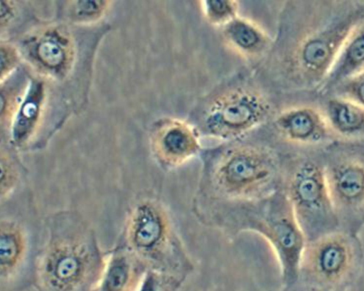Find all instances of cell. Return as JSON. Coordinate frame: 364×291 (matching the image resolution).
<instances>
[{
    "mask_svg": "<svg viewBox=\"0 0 364 291\" xmlns=\"http://www.w3.org/2000/svg\"><path fill=\"white\" fill-rule=\"evenodd\" d=\"M201 159L193 199L197 217L218 206L260 199L281 187L282 162L267 147L224 145L204 152Z\"/></svg>",
    "mask_w": 364,
    "mask_h": 291,
    "instance_id": "obj_1",
    "label": "cell"
},
{
    "mask_svg": "<svg viewBox=\"0 0 364 291\" xmlns=\"http://www.w3.org/2000/svg\"><path fill=\"white\" fill-rule=\"evenodd\" d=\"M199 219L232 235L257 234L276 255L284 290L297 282L307 240L281 188L260 199L215 207Z\"/></svg>",
    "mask_w": 364,
    "mask_h": 291,
    "instance_id": "obj_2",
    "label": "cell"
},
{
    "mask_svg": "<svg viewBox=\"0 0 364 291\" xmlns=\"http://www.w3.org/2000/svg\"><path fill=\"white\" fill-rule=\"evenodd\" d=\"M105 259L84 222L75 216L58 215L36 260V287L38 291H95Z\"/></svg>",
    "mask_w": 364,
    "mask_h": 291,
    "instance_id": "obj_3",
    "label": "cell"
},
{
    "mask_svg": "<svg viewBox=\"0 0 364 291\" xmlns=\"http://www.w3.org/2000/svg\"><path fill=\"white\" fill-rule=\"evenodd\" d=\"M287 58L291 75L309 86L326 79L343 43L364 20V4L314 1Z\"/></svg>",
    "mask_w": 364,
    "mask_h": 291,
    "instance_id": "obj_4",
    "label": "cell"
},
{
    "mask_svg": "<svg viewBox=\"0 0 364 291\" xmlns=\"http://www.w3.org/2000/svg\"><path fill=\"white\" fill-rule=\"evenodd\" d=\"M125 239V245L147 270L186 279L194 270L169 210L156 197L143 198L134 206L127 218Z\"/></svg>",
    "mask_w": 364,
    "mask_h": 291,
    "instance_id": "obj_5",
    "label": "cell"
},
{
    "mask_svg": "<svg viewBox=\"0 0 364 291\" xmlns=\"http://www.w3.org/2000/svg\"><path fill=\"white\" fill-rule=\"evenodd\" d=\"M307 242L334 231L336 210L328 189L325 169L309 160L282 166L281 187Z\"/></svg>",
    "mask_w": 364,
    "mask_h": 291,
    "instance_id": "obj_6",
    "label": "cell"
},
{
    "mask_svg": "<svg viewBox=\"0 0 364 291\" xmlns=\"http://www.w3.org/2000/svg\"><path fill=\"white\" fill-rule=\"evenodd\" d=\"M270 105L259 92L237 88L216 97L203 109L198 132L224 140L240 137L267 117Z\"/></svg>",
    "mask_w": 364,
    "mask_h": 291,
    "instance_id": "obj_7",
    "label": "cell"
},
{
    "mask_svg": "<svg viewBox=\"0 0 364 291\" xmlns=\"http://www.w3.org/2000/svg\"><path fill=\"white\" fill-rule=\"evenodd\" d=\"M354 258L355 249L349 238L333 231L307 242L301 273L304 271L323 287H331L346 278Z\"/></svg>",
    "mask_w": 364,
    "mask_h": 291,
    "instance_id": "obj_8",
    "label": "cell"
},
{
    "mask_svg": "<svg viewBox=\"0 0 364 291\" xmlns=\"http://www.w3.org/2000/svg\"><path fill=\"white\" fill-rule=\"evenodd\" d=\"M199 132L179 120H169L154 144L157 162L166 170L176 169L200 152Z\"/></svg>",
    "mask_w": 364,
    "mask_h": 291,
    "instance_id": "obj_9",
    "label": "cell"
},
{
    "mask_svg": "<svg viewBox=\"0 0 364 291\" xmlns=\"http://www.w3.org/2000/svg\"><path fill=\"white\" fill-rule=\"evenodd\" d=\"M143 262L126 245L105 255L95 291H136L146 272Z\"/></svg>",
    "mask_w": 364,
    "mask_h": 291,
    "instance_id": "obj_10",
    "label": "cell"
},
{
    "mask_svg": "<svg viewBox=\"0 0 364 291\" xmlns=\"http://www.w3.org/2000/svg\"><path fill=\"white\" fill-rule=\"evenodd\" d=\"M326 184L336 210L364 205V164L346 160L325 169Z\"/></svg>",
    "mask_w": 364,
    "mask_h": 291,
    "instance_id": "obj_11",
    "label": "cell"
},
{
    "mask_svg": "<svg viewBox=\"0 0 364 291\" xmlns=\"http://www.w3.org/2000/svg\"><path fill=\"white\" fill-rule=\"evenodd\" d=\"M282 135L296 143H315L323 138L326 125L322 116L316 110L300 107L282 113L276 120Z\"/></svg>",
    "mask_w": 364,
    "mask_h": 291,
    "instance_id": "obj_12",
    "label": "cell"
},
{
    "mask_svg": "<svg viewBox=\"0 0 364 291\" xmlns=\"http://www.w3.org/2000/svg\"><path fill=\"white\" fill-rule=\"evenodd\" d=\"M0 233L1 287H8L23 264L27 240L21 226L12 220H1Z\"/></svg>",
    "mask_w": 364,
    "mask_h": 291,
    "instance_id": "obj_13",
    "label": "cell"
},
{
    "mask_svg": "<svg viewBox=\"0 0 364 291\" xmlns=\"http://www.w3.org/2000/svg\"><path fill=\"white\" fill-rule=\"evenodd\" d=\"M364 73V20L343 43L327 77L332 84L348 80Z\"/></svg>",
    "mask_w": 364,
    "mask_h": 291,
    "instance_id": "obj_14",
    "label": "cell"
},
{
    "mask_svg": "<svg viewBox=\"0 0 364 291\" xmlns=\"http://www.w3.org/2000/svg\"><path fill=\"white\" fill-rule=\"evenodd\" d=\"M225 26V40L234 50L243 55L257 54L267 44L262 30L246 19L235 17Z\"/></svg>",
    "mask_w": 364,
    "mask_h": 291,
    "instance_id": "obj_15",
    "label": "cell"
},
{
    "mask_svg": "<svg viewBox=\"0 0 364 291\" xmlns=\"http://www.w3.org/2000/svg\"><path fill=\"white\" fill-rule=\"evenodd\" d=\"M331 125L343 134H352L364 129V107L348 98H332L327 105Z\"/></svg>",
    "mask_w": 364,
    "mask_h": 291,
    "instance_id": "obj_16",
    "label": "cell"
},
{
    "mask_svg": "<svg viewBox=\"0 0 364 291\" xmlns=\"http://www.w3.org/2000/svg\"><path fill=\"white\" fill-rule=\"evenodd\" d=\"M186 280L171 274L147 270L136 291H178Z\"/></svg>",
    "mask_w": 364,
    "mask_h": 291,
    "instance_id": "obj_17",
    "label": "cell"
},
{
    "mask_svg": "<svg viewBox=\"0 0 364 291\" xmlns=\"http://www.w3.org/2000/svg\"><path fill=\"white\" fill-rule=\"evenodd\" d=\"M206 18L213 23L226 25L235 18L237 3L233 1H205L203 3Z\"/></svg>",
    "mask_w": 364,
    "mask_h": 291,
    "instance_id": "obj_18",
    "label": "cell"
},
{
    "mask_svg": "<svg viewBox=\"0 0 364 291\" xmlns=\"http://www.w3.org/2000/svg\"><path fill=\"white\" fill-rule=\"evenodd\" d=\"M1 196L3 199L13 191L19 174L8 162L1 160Z\"/></svg>",
    "mask_w": 364,
    "mask_h": 291,
    "instance_id": "obj_19",
    "label": "cell"
},
{
    "mask_svg": "<svg viewBox=\"0 0 364 291\" xmlns=\"http://www.w3.org/2000/svg\"><path fill=\"white\" fill-rule=\"evenodd\" d=\"M41 59L50 66H56L63 60V53L55 43L50 41L43 43L38 48Z\"/></svg>",
    "mask_w": 364,
    "mask_h": 291,
    "instance_id": "obj_20",
    "label": "cell"
},
{
    "mask_svg": "<svg viewBox=\"0 0 364 291\" xmlns=\"http://www.w3.org/2000/svg\"><path fill=\"white\" fill-rule=\"evenodd\" d=\"M345 92L348 99L364 107V73L346 82Z\"/></svg>",
    "mask_w": 364,
    "mask_h": 291,
    "instance_id": "obj_21",
    "label": "cell"
}]
</instances>
